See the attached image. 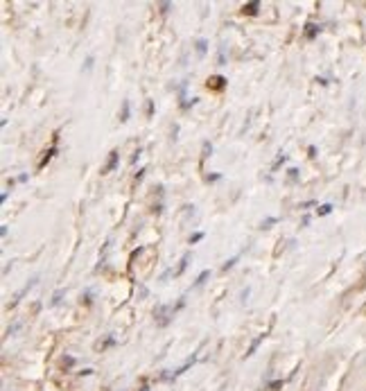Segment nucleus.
<instances>
[{
  "mask_svg": "<svg viewBox=\"0 0 366 391\" xmlns=\"http://www.w3.org/2000/svg\"><path fill=\"white\" fill-rule=\"evenodd\" d=\"M152 113H154V104L147 102V115H152Z\"/></svg>",
  "mask_w": 366,
  "mask_h": 391,
  "instance_id": "17",
  "label": "nucleus"
},
{
  "mask_svg": "<svg viewBox=\"0 0 366 391\" xmlns=\"http://www.w3.org/2000/svg\"><path fill=\"white\" fill-rule=\"evenodd\" d=\"M129 120V100L122 102V115H120V122H127Z\"/></svg>",
  "mask_w": 366,
  "mask_h": 391,
  "instance_id": "4",
  "label": "nucleus"
},
{
  "mask_svg": "<svg viewBox=\"0 0 366 391\" xmlns=\"http://www.w3.org/2000/svg\"><path fill=\"white\" fill-rule=\"evenodd\" d=\"M199 240H204V233H195L190 238V244H195V242H199Z\"/></svg>",
  "mask_w": 366,
  "mask_h": 391,
  "instance_id": "15",
  "label": "nucleus"
},
{
  "mask_svg": "<svg viewBox=\"0 0 366 391\" xmlns=\"http://www.w3.org/2000/svg\"><path fill=\"white\" fill-rule=\"evenodd\" d=\"M210 81H213V86H215V89H221V86L226 84V79H224V77H213V79H208V84H210Z\"/></svg>",
  "mask_w": 366,
  "mask_h": 391,
  "instance_id": "7",
  "label": "nucleus"
},
{
  "mask_svg": "<svg viewBox=\"0 0 366 391\" xmlns=\"http://www.w3.org/2000/svg\"><path fill=\"white\" fill-rule=\"evenodd\" d=\"M118 156H120V154H118V152H115V149H113V152H111V156H109V163H107V167H104V175H109V172H113L115 167H118Z\"/></svg>",
  "mask_w": 366,
  "mask_h": 391,
  "instance_id": "1",
  "label": "nucleus"
},
{
  "mask_svg": "<svg viewBox=\"0 0 366 391\" xmlns=\"http://www.w3.org/2000/svg\"><path fill=\"white\" fill-rule=\"evenodd\" d=\"M55 152H57V147H50V149H48V152H45V158H43V161L38 163V167H43V165H45V163L50 161L52 156H55Z\"/></svg>",
  "mask_w": 366,
  "mask_h": 391,
  "instance_id": "5",
  "label": "nucleus"
},
{
  "mask_svg": "<svg viewBox=\"0 0 366 391\" xmlns=\"http://www.w3.org/2000/svg\"><path fill=\"white\" fill-rule=\"evenodd\" d=\"M210 152H213V145L206 141V143H204V156H210Z\"/></svg>",
  "mask_w": 366,
  "mask_h": 391,
  "instance_id": "14",
  "label": "nucleus"
},
{
  "mask_svg": "<svg viewBox=\"0 0 366 391\" xmlns=\"http://www.w3.org/2000/svg\"><path fill=\"white\" fill-rule=\"evenodd\" d=\"M235 263H238V255H235V258H231V260H226V265H224V267H221V272H228V269L233 267Z\"/></svg>",
  "mask_w": 366,
  "mask_h": 391,
  "instance_id": "10",
  "label": "nucleus"
},
{
  "mask_svg": "<svg viewBox=\"0 0 366 391\" xmlns=\"http://www.w3.org/2000/svg\"><path fill=\"white\" fill-rule=\"evenodd\" d=\"M330 210H332V206H330V204H324L321 208H316V213H319V215H328Z\"/></svg>",
  "mask_w": 366,
  "mask_h": 391,
  "instance_id": "12",
  "label": "nucleus"
},
{
  "mask_svg": "<svg viewBox=\"0 0 366 391\" xmlns=\"http://www.w3.org/2000/svg\"><path fill=\"white\" fill-rule=\"evenodd\" d=\"M208 276H210L208 269H206V272H201V274H199V278H197V283H195V287H201V285L206 283V278H208Z\"/></svg>",
  "mask_w": 366,
  "mask_h": 391,
  "instance_id": "6",
  "label": "nucleus"
},
{
  "mask_svg": "<svg viewBox=\"0 0 366 391\" xmlns=\"http://www.w3.org/2000/svg\"><path fill=\"white\" fill-rule=\"evenodd\" d=\"M170 7H172L170 3H161V12H163V14H167V12H170Z\"/></svg>",
  "mask_w": 366,
  "mask_h": 391,
  "instance_id": "16",
  "label": "nucleus"
},
{
  "mask_svg": "<svg viewBox=\"0 0 366 391\" xmlns=\"http://www.w3.org/2000/svg\"><path fill=\"white\" fill-rule=\"evenodd\" d=\"M188 260H190V253H186V255L181 258V265H179V269H176V274H183V269L188 267Z\"/></svg>",
  "mask_w": 366,
  "mask_h": 391,
  "instance_id": "9",
  "label": "nucleus"
},
{
  "mask_svg": "<svg viewBox=\"0 0 366 391\" xmlns=\"http://www.w3.org/2000/svg\"><path fill=\"white\" fill-rule=\"evenodd\" d=\"M276 222H278V217H267V220L262 222V229H269V226L276 224Z\"/></svg>",
  "mask_w": 366,
  "mask_h": 391,
  "instance_id": "13",
  "label": "nucleus"
},
{
  "mask_svg": "<svg viewBox=\"0 0 366 391\" xmlns=\"http://www.w3.org/2000/svg\"><path fill=\"white\" fill-rule=\"evenodd\" d=\"M298 177V170H294V167H292V170H290V179H296Z\"/></svg>",
  "mask_w": 366,
  "mask_h": 391,
  "instance_id": "18",
  "label": "nucleus"
},
{
  "mask_svg": "<svg viewBox=\"0 0 366 391\" xmlns=\"http://www.w3.org/2000/svg\"><path fill=\"white\" fill-rule=\"evenodd\" d=\"M258 7H260V3H256V0H253V3L244 5L242 12H244V14H249V16H256V14H258Z\"/></svg>",
  "mask_w": 366,
  "mask_h": 391,
  "instance_id": "2",
  "label": "nucleus"
},
{
  "mask_svg": "<svg viewBox=\"0 0 366 391\" xmlns=\"http://www.w3.org/2000/svg\"><path fill=\"white\" fill-rule=\"evenodd\" d=\"M61 296H64V289H57L55 296H52V306H57V303L61 301Z\"/></svg>",
  "mask_w": 366,
  "mask_h": 391,
  "instance_id": "11",
  "label": "nucleus"
},
{
  "mask_svg": "<svg viewBox=\"0 0 366 391\" xmlns=\"http://www.w3.org/2000/svg\"><path fill=\"white\" fill-rule=\"evenodd\" d=\"M319 30H321V27H319V25H314V23H307V30H305V36H307V38H314L316 34H319Z\"/></svg>",
  "mask_w": 366,
  "mask_h": 391,
  "instance_id": "3",
  "label": "nucleus"
},
{
  "mask_svg": "<svg viewBox=\"0 0 366 391\" xmlns=\"http://www.w3.org/2000/svg\"><path fill=\"white\" fill-rule=\"evenodd\" d=\"M206 46H208L206 38H199V41H197V52H199V55H206Z\"/></svg>",
  "mask_w": 366,
  "mask_h": 391,
  "instance_id": "8",
  "label": "nucleus"
}]
</instances>
